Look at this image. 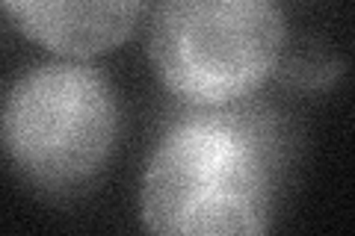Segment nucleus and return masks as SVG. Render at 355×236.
Masks as SVG:
<instances>
[{
    "label": "nucleus",
    "mask_w": 355,
    "mask_h": 236,
    "mask_svg": "<svg viewBox=\"0 0 355 236\" xmlns=\"http://www.w3.org/2000/svg\"><path fill=\"white\" fill-rule=\"evenodd\" d=\"M282 130L261 107H190L142 177V221L166 236H254L272 221Z\"/></svg>",
    "instance_id": "obj_1"
},
{
    "label": "nucleus",
    "mask_w": 355,
    "mask_h": 236,
    "mask_svg": "<svg viewBox=\"0 0 355 236\" xmlns=\"http://www.w3.org/2000/svg\"><path fill=\"white\" fill-rule=\"evenodd\" d=\"M287 24L279 0H160L148 56L187 107L249 100L282 62Z\"/></svg>",
    "instance_id": "obj_2"
},
{
    "label": "nucleus",
    "mask_w": 355,
    "mask_h": 236,
    "mask_svg": "<svg viewBox=\"0 0 355 236\" xmlns=\"http://www.w3.org/2000/svg\"><path fill=\"white\" fill-rule=\"evenodd\" d=\"M119 104L107 77L80 60L44 62L9 86L0 148L44 192L86 186L116 148Z\"/></svg>",
    "instance_id": "obj_3"
},
{
    "label": "nucleus",
    "mask_w": 355,
    "mask_h": 236,
    "mask_svg": "<svg viewBox=\"0 0 355 236\" xmlns=\"http://www.w3.org/2000/svg\"><path fill=\"white\" fill-rule=\"evenodd\" d=\"M15 27L65 60H89L130 39L142 0H0Z\"/></svg>",
    "instance_id": "obj_4"
}]
</instances>
